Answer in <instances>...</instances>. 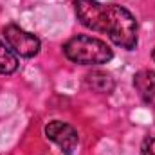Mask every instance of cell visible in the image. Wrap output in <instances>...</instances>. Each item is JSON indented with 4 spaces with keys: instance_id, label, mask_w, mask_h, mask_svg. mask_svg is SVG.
<instances>
[{
    "instance_id": "1",
    "label": "cell",
    "mask_w": 155,
    "mask_h": 155,
    "mask_svg": "<svg viewBox=\"0 0 155 155\" xmlns=\"http://www.w3.org/2000/svg\"><path fill=\"white\" fill-rule=\"evenodd\" d=\"M74 11L83 27L107 35L114 45L126 51L137 47V20L124 5L103 4L99 0H74Z\"/></svg>"
},
{
    "instance_id": "2",
    "label": "cell",
    "mask_w": 155,
    "mask_h": 155,
    "mask_svg": "<svg viewBox=\"0 0 155 155\" xmlns=\"http://www.w3.org/2000/svg\"><path fill=\"white\" fill-rule=\"evenodd\" d=\"M63 54L67 60L78 65L97 67L105 65L114 58V51L107 41L88 35H76L63 43Z\"/></svg>"
},
{
    "instance_id": "3",
    "label": "cell",
    "mask_w": 155,
    "mask_h": 155,
    "mask_svg": "<svg viewBox=\"0 0 155 155\" xmlns=\"http://www.w3.org/2000/svg\"><path fill=\"white\" fill-rule=\"evenodd\" d=\"M4 38H5V43L15 51L16 56L20 58H35L38 56L40 49H41V41L36 35L22 29L20 25L16 24H7L2 31Z\"/></svg>"
},
{
    "instance_id": "4",
    "label": "cell",
    "mask_w": 155,
    "mask_h": 155,
    "mask_svg": "<svg viewBox=\"0 0 155 155\" xmlns=\"http://www.w3.org/2000/svg\"><path fill=\"white\" fill-rule=\"evenodd\" d=\"M43 134L49 141H52L63 155H72L74 150L79 144V135H78V130L65 123V121H60V119H52L45 124L43 128Z\"/></svg>"
},
{
    "instance_id": "5",
    "label": "cell",
    "mask_w": 155,
    "mask_h": 155,
    "mask_svg": "<svg viewBox=\"0 0 155 155\" xmlns=\"http://www.w3.org/2000/svg\"><path fill=\"white\" fill-rule=\"evenodd\" d=\"M137 96L146 103L148 107L155 108V71L152 69H141L134 74L132 81Z\"/></svg>"
},
{
    "instance_id": "6",
    "label": "cell",
    "mask_w": 155,
    "mask_h": 155,
    "mask_svg": "<svg viewBox=\"0 0 155 155\" xmlns=\"http://www.w3.org/2000/svg\"><path fill=\"white\" fill-rule=\"evenodd\" d=\"M85 83L90 90L97 92V94H112L116 88V81L110 72L101 71V69H94L85 76Z\"/></svg>"
},
{
    "instance_id": "7",
    "label": "cell",
    "mask_w": 155,
    "mask_h": 155,
    "mask_svg": "<svg viewBox=\"0 0 155 155\" xmlns=\"http://www.w3.org/2000/svg\"><path fill=\"white\" fill-rule=\"evenodd\" d=\"M18 67H20L18 56L5 41L0 40V74H5V76L15 74L18 71Z\"/></svg>"
},
{
    "instance_id": "8",
    "label": "cell",
    "mask_w": 155,
    "mask_h": 155,
    "mask_svg": "<svg viewBox=\"0 0 155 155\" xmlns=\"http://www.w3.org/2000/svg\"><path fill=\"white\" fill-rule=\"evenodd\" d=\"M141 155H155V137L153 135L144 137V141L141 144Z\"/></svg>"
},
{
    "instance_id": "9",
    "label": "cell",
    "mask_w": 155,
    "mask_h": 155,
    "mask_svg": "<svg viewBox=\"0 0 155 155\" xmlns=\"http://www.w3.org/2000/svg\"><path fill=\"white\" fill-rule=\"evenodd\" d=\"M152 60L155 61V47H153V51H152Z\"/></svg>"
}]
</instances>
